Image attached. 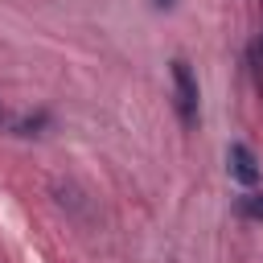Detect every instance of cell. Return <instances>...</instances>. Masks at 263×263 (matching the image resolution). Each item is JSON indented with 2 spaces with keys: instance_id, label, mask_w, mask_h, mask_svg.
<instances>
[{
  "instance_id": "3957f363",
  "label": "cell",
  "mask_w": 263,
  "mask_h": 263,
  "mask_svg": "<svg viewBox=\"0 0 263 263\" xmlns=\"http://www.w3.org/2000/svg\"><path fill=\"white\" fill-rule=\"evenodd\" d=\"M238 214H242V218H251V222H263V193L255 189V193L238 197Z\"/></svg>"
},
{
  "instance_id": "5b68a950",
  "label": "cell",
  "mask_w": 263,
  "mask_h": 263,
  "mask_svg": "<svg viewBox=\"0 0 263 263\" xmlns=\"http://www.w3.org/2000/svg\"><path fill=\"white\" fill-rule=\"evenodd\" d=\"M259 58H263V37H259Z\"/></svg>"
},
{
  "instance_id": "7a4b0ae2",
  "label": "cell",
  "mask_w": 263,
  "mask_h": 263,
  "mask_svg": "<svg viewBox=\"0 0 263 263\" xmlns=\"http://www.w3.org/2000/svg\"><path fill=\"white\" fill-rule=\"evenodd\" d=\"M226 164H230V177L234 181H242V185H255L259 181V160H255V152L247 144H230L226 148Z\"/></svg>"
},
{
  "instance_id": "277c9868",
  "label": "cell",
  "mask_w": 263,
  "mask_h": 263,
  "mask_svg": "<svg viewBox=\"0 0 263 263\" xmlns=\"http://www.w3.org/2000/svg\"><path fill=\"white\" fill-rule=\"evenodd\" d=\"M12 119H16V115H12V111L0 103V127H12Z\"/></svg>"
},
{
  "instance_id": "6da1fadb",
  "label": "cell",
  "mask_w": 263,
  "mask_h": 263,
  "mask_svg": "<svg viewBox=\"0 0 263 263\" xmlns=\"http://www.w3.org/2000/svg\"><path fill=\"white\" fill-rule=\"evenodd\" d=\"M168 74H173V95H177V115H181V123H185V127H197V78H193L189 62L177 58V62L168 66Z\"/></svg>"
}]
</instances>
